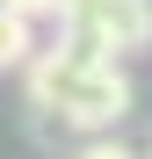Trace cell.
Returning <instances> with one entry per match:
<instances>
[{
  "label": "cell",
  "instance_id": "7a4b0ae2",
  "mask_svg": "<svg viewBox=\"0 0 152 159\" xmlns=\"http://www.w3.org/2000/svg\"><path fill=\"white\" fill-rule=\"evenodd\" d=\"M58 36L80 43L87 58H131V51H152V0H65Z\"/></svg>",
  "mask_w": 152,
  "mask_h": 159
},
{
  "label": "cell",
  "instance_id": "3957f363",
  "mask_svg": "<svg viewBox=\"0 0 152 159\" xmlns=\"http://www.w3.org/2000/svg\"><path fill=\"white\" fill-rule=\"evenodd\" d=\"M29 51H36V22L22 15V7L0 0V72H22V65H29Z\"/></svg>",
  "mask_w": 152,
  "mask_h": 159
},
{
  "label": "cell",
  "instance_id": "277c9868",
  "mask_svg": "<svg viewBox=\"0 0 152 159\" xmlns=\"http://www.w3.org/2000/svg\"><path fill=\"white\" fill-rule=\"evenodd\" d=\"M72 159H138V152H123V145L109 138V130H87V145L72 152Z\"/></svg>",
  "mask_w": 152,
  "mask_h": 159
},
{
  "label": "cell",
  "instance_id": "6da1fadb",
  "mask_svg": "<svg viewBox=\"0 0 152 159\" xmlns=\"http://www.w3.org/2000/svg\"><path fill=\"white\" fill-rule=\"evenodd\" d=\"M29 109H51L65 130H116L131 116V80H123L116 58H87L80 43H51L29 51Z\"/></svg>",
  "mask_w": 152,
  "mask_h": 159
},
{
  "label": "cell",
  "instance_id": "5b68a950",
  "mask_svg": "<svg viewBox=\"0 0 152 159\" xmlns=\"http://www.w3.org/2000/svg\"><path fill=\"white\" fill-rule=\"evenodd\" d=\"M7 7H22L29 22H58V15H65V0H7Z\"/></svg>",
  "mask_w": 152,
  "mask_h": 159
}]
</instances>
